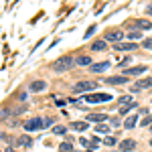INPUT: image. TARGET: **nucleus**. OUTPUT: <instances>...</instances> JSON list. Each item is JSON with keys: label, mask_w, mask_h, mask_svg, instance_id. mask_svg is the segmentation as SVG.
Segmentation results:
<instances>
[{"label": "nucleus", "mask_w": 152, "mask_h": 152, "mask_svg": "<svg viewBox=\"0 0 152 152\" xmlns=\"http://www.w3.org/2000/svg\"><path fill=\"white\" fill-rule=\"evenodd\" d=\"M112 95L110 94H89V95H83V102L87 104H104V102H110Z\"/></svg>", "instance_id": "7ed1b4c3"}, {"label": "nucleus", "mask_w": 152, "mask_h": 152, "mask_svg": "<svg viewBox=\"0 0 152 152\" xmlns=\"http://www.w3.org/2000/svg\"><path fill=\"white\" fill-rule=\"evenodd\" d=\"M150 146H152V138H150Z\"/></svg>", "instance_id": "c9c22d12"}, {"label": "nucleus", "mask_w": 152, "mask_h": 152, "mask_svg": "<svg viewBox=\"0 0 152 152\" xmlns=\"http://www.w3.org/2000/svg\"><path fill=\"white\" fill-rule=\"evenodd\" d=\"M85 122H110V118L105 116V114H87V118H85Z\"/></svg>", "instance_id": "1a4fd4ad"}, {"label": "nucleus", "mask_w": 152, "mask_h": 152, "mask_svg": "<svg viewBox=\"0 0 152 152\" xmlns=\"http://www.w3.org/2000/svg\"><path fill=\"white\" fill-rule=\"evenodd\" d=\"M138 26H140V28H144V31H148V28H152L150 20H146V18H140V20H138Z\"/></svg>", "instance_id": "412c9836"}, {"label": "nucleus", "mask_w": 152, "mask_h": 152, "mask_svg": "<svg viewBox=\"0 0 152 152\" xmlns=\"http://www.w3.org/2000/svg\"><path fill=\"white\" fill-rule=\"evenodd\" d=\"M95 132H99V134H107V132H110V126L99 124V126H95Z\"/></svg>", "instance_id": "b1692460"}, {"label": "nucleus", "mask_w": 152, "mask_h": 152, "mask_svg": "<svg viewBox=\"0 0 152 152\" xmlns=\"http://www.w3.org/2000/svg\"><path fill=\"white\" fill-rule=\"evenodd\" d=\"M136 124H138V116H128V118H126V122H124V128L132 130Z\"/></svg>", "instance_id": "2eb2a0df"}, {"label": "nucleus", "mask_w": 152, "mask_h": 152, "mask_svg": "<svg viewBox=\"0 0 152 152\" xmlns=\"http://www.w3.org/2000/svg\"><path fill=\"white\" fill-rule=\"evenodd\" d=\"M75 63H77V65H81V67H87V65L91 67V65H94V63H91V57H87V55L77 57V59H75Z\"/></svg>", "instance_id": "4468645a"}, {"label": "nucleus", "mask_w": 152, "mask_h": 152, "mask_svg": "<svg viewBox=\"0 0 152 152\" xmlns=\"http://www.w3.org/2000/svg\"><path fill=\"white\" fill-rule=\"evenodd\" d=\"M130 61H132V59H130V57H124V59H122V61H120V63H118V67H120V69H122V67H126V65H128Z\"/></svg>", "instance_id": "cd10ccee"}, {"label": "nucleus", "mask_w": 152, "mask_h": 152, "mask_svg": "<svg viewBox=\"0 0 152 152\" xmlns=\"http://www.w3.org/2000/svg\"><path fill=\"white\" fill-rule=\"evenodd\" d=\"M110 124H112V126H120V120H118V118H110Z\"/></svg>", "instance_id": "7c9ffc66"}, {"label": "nucleus", "mask_w": 152, "mask_h": 152, "mask_svg": "<svg viewBox=\"0 0 152 152\" xmlns=\"http://www.w3.org/2000/svg\"><path fill=\"white\" fill-rule=\"evenodd\" d=\"M146 71V65H138V67H130V69L124 71V75L128 77V75H142Z\"/></svg>", "instance_id": "f8f14e48"}, {"label": "nucleus", "mask_w": 152, "mask_h": 152, "mask_svg": "<svg viewBox=\"0 0 152 152\" xmlns=\"http://www.w3.org/2000/svg\"><path fill=\"white\" fill-rule=\"evenodd\" d=\"M138 107V104L134 102V104H130V105H120V116H126L130 110H136Z\"/></svg>", "instance_id": "f3484780"}, {"label": "nucleus", "mask_w": 152, "mask_h": 152, "mask_svg": "<svg viewBox=\"0 0 152 152\" xmlns=\"http://www.w3.org/2000/svg\"><path fill=\"white\" fill-rule=\"evenodd\" d=\"M4 152H16V150H12V148H6V150H4Z\"/></svg>", "instance_id": "f704fd0d"}, {"label": "nucleus", "mask_w": 152, "mask_h": 152, "mask_svg": "<svg viewBox=\"0 0 152 152\" xmlns=\"http://www.w3.org/2000/svg\"><path fill=\"white\" fill-rule=\"evenodd\" d=\"M136 47H138L136 43H118V45H114L116 51H134Z\"/></svg>", "instance_id": "ddd939ff"}, {"label": "nucleus", "mask_w": 152, "mask_h": 152, "mask_svg": "<svg viewBox=\"0 0 152 152\" xmlns=\"http://www.w3.org/2000/svg\"><path fill=\"white\" fill-rule=\"evenodd\" d=\"M146 14H150V16H152V4H148V6H146Z\"/></svg>", "instance_id": "72a5a7b5"}, {"label": "nucleus", "mask_w": 152, "mask_h": 152, "mask_svg": "<svg viewBox=\"0 0 152 152\" xmlns=\"http://www.w3.org/2000/svg\"><path fill=\"white\" fill-rule=\"evenodd\" d=\"M105 146H114V144H116V140H114V138H112V136H105Z\"/></svg>", "instance_id": "c85d7f7f"}, {"label": "nucleus", "mask_w": 152, "mask_h": 152, "mask_svg": "<svg viewBox=\"0 0 152 152\" xmlns=\"http://www.w3.org/2000/svg\"><path fill=\"white\" fill-rule=\"evenodd\" d=\"M107 67H110V63H107V61H102V63H94V65L89 67V71H91V73H102V71H105Z\"/></svg>", "instance_id": "9b49d317"}, {"label": "nucleus", "mask_w": 152, "mask_h": 152, "mask_svg": "<svg viewBox=\"0 0 152 152\" xmlns=\"http://www.w3.org/2000/svg\"><path fill=\"white\" fill-rule=\"evenodd\" d=\"M10 116V112H8V110H6V107H4V110H2V120H6V118Z\"/></svg>", "instance_id": "473e14b6"}, {"label": "nucleus", "mask_w": 152, "mask_h": 152, "mask_svg": "<svg viewBox=\"0 0 152 152\" xmlns=\"http://www.w3.org/2000/svg\"><path fill=\"white\" fill-rule=\"evenodd\" d=\"M87 152H94V150H87Z\"/></svg>", "instance_id": "e433bc0d"}, {"label": "nucleus", "mask_w": 152, "mask_h": 152, "mask_svg": "<svg viewBox=\"0 0 152 152\" xmlns=\"http://www.w3.org/2000/svg\"><path fill=\"white\" fill-rule=\"evenodd\" d=\"M53 134H57V136L67 134V126H55V128H53Z\"/></svg>", "instance_id": "aec40b11"}, {"label": "nucleus", "mask_w": 152, "mask_h": 152, "mask_svg": "<svg viewBox=\"0 0 152 152\" xmlns=\"http://www.w3.org/2000/svg\"><path fill=\"white\" fill-rule=\"evenodd\" d=\"M28 89H31L33 94H41V91L47 89V81H43V79H35V81L28 85Z\"/></svg>", "instance_id": "6e6552de"}, {"label": "nucleus", "mask_w": 152, "mask_h": 152, "mask_svg": "<svg viewBox=\"0 0 152 152\" xmlns=\"http://www.w3.org/2000/svg\"><path fill=\"white\" fill-rule=\"evenodd\" d=\"M152 124V116H144L140 120V126H150Z\"/></svg>", "instance_id": "bb28decb"}, {"label": "nucleus", "mask_w": 152, "mask_h": 152, "mask_svg": "<svg viewBox=\"0 0 152 152\" xmlns=\"http://www.w3.org/2000/svg\"><path fill=\"white\" fill-rule=\"evenodd\" d=\"M87 124H89V122H73L71 126H73V130H75V132H83V130L89 128Z\"/></svg>", "instance_id": "dca6fc26"}, {"label": "nucleus", "mask_w": 152, "mask_h": 152, "mask_svg": "<svg viewBox=\"0 0 152 152\" xmlns=\"http://www.w3.org/2000/svg\"><path fill=\"white\" fill-rule=\"evenodd\" d=\"M53 124V118H31L24 122V130L26 132H37V130H43Z\"/></svg>", "instance_id": "f257e3e1"}, {"label": "nucleus", "mask_w": 152, "mask_h": 152, "mask_svg": "<svg viewBox=\"0 0 152 152\" xmlns=\"http://www.w3.org/2000/svg\"><path fill=\"white\" fill-rule=\"evenodd\" d=\"M105 39H102V41H95L94 45H91V51H105Z\"/></svg>", "instance_id": "a211bd4d"}, {"label": "nucleus", "mask_w": 152, "mask_h": 152, "mask_svg": "<svg viewBox=\"0 0 152 152\" xmlns=\"http://www.w3.org/2000/svg\"><path fill=\"white\" fill-rule=\"evenodd\" d=\"M144 47H146V49H152V39H146V41H144Z\"/></svg>", "instance_id": "2f4dec72"}, {"label": "nucleus", "mask_w": 152, "mask_h": 152, "mask_svg": "<svg viewBox=\"0 0 152 152\" xmlns=\"http://www.w3.org/2000/svg\"><path fill=\"white\" fill-rule=\"evenodd\" d=\"M87 146H89V148H91V150H95V148H97V146H99V140H97V138H91V140L87 142Z\"/></svg>", "instance_id": "a878e982"}, {"label": "nucleus", "mask_w": 152, "mask_h": 152, "mask_svg": "<svg viewBox=\"0 0 152 152\" xmlns=\"http://www.w3.org/2000/svg\"><path fill=\"white\" fill-rule=\"evenodd\" d=\"M104 83H107V85H124V83H128V77H126V75H114V77H104Z\"/></svg>", "instance_id": "423d86ee"}, {"label": "nucleus", "mask_w": 152, "mask_h": 152, "mask_svg": "<svg viewBox=\"0 0 152 152\" xmlns=\"http://www.w3.org/2000/svg\"><path fill=\"white\" fill-rule=\"evenodd\" d=\"M73 65H77L73 57H61V59H57V61L53 63V71H57V73H63V71H69Z\"/></svg>", "instance_id": "f03ea898"}, {"label": "nucleus", "mask_w": 152, "mask_h": 152, "mask_svg": "<svg viewBox=\"0 0 152 152\" xmlns=\"http://www.w3.org/2000/svg\"><path fill=\"white\" fill-rule=\"evenodd\" d=\"M128 37H130V39H132V43H134L136 39H138V41H140V39H142V33H140V31H132V33H128Z\"/></svg>", "instance_id": "5701e85b"}, {"label": "nucleus", "mask_w": 152, "mask_h": 152, "mask_svg": "<svg viewBox=\"0 0 152 152\" xmlns=\"http://www.w3.org/2000/svg\"><path fill=\"white\" fill-rule=\"evenodd\" d=\"M134 148H136V140H132V138L120 142V150L122 152H130V150H134Z\"/></svg>", "instance_id": "9d476101"}, {"label": "nucleus", "mask_w": 152, "mask_h": 152, "mask_svg": "<svg viewBox=\"0 0 152 152\" xmlns=\"http://www.w3.org/2000/svg\"><path fill=\"white\" fill-rule=\"evenodd\" d=\"M146 87H152V77H146V79H140V81L132 83L130 85V91H142V89H146Z\"/></svg>", "instance_id": "39448f33"}, {"label": "nucleus", "mask_w": 152, "mask_h": 152, "mask_svg": "<svg viewBox=\"0 0 152 152\" xmlns=\"http://www.w3.org/2000/svg\"><path fill=\"white\" fill-rule=\"evenodd\" d=\"M97 87V81H79L73 85V94H85V91H91Z\"/></svg>", "instance_id": "20e7f679"}, {"label": "nucleus", "mask_w": 152, "mask_h": 152, "mask_svg": "<svg viewBox=\"0 0 152 152\" xmlns=\"http://www.w3.org/2000/svg\"><path fill=\"white\" fill-rule=\"evenodd\" d=\"M94 31H95V26H89V31H85V39H89V37L94 35Z\"/></svg>", "instance_id": "c756f323"}, {"label": "nucleus", "mask_w": 152, "mask_h": 152, "mask_svg": "<svg viewBox=\"0 0 152 152\" xmlns=\"http://www.w3.org/2000/svg\"><path fill=\"white\" fill-rule=\"evenodd\" d=\"M59 152H73V144H71V142H61Z\"/></svg>", "instance_id": "6ab92c4d"}, {"label": "nucleus", "mask_w": 152, "mask_h": 152, "mask_svg": "<svg viewBox=\"0 0 152 152\" xmlns=\"http://www.w3.org/2000/svg\"><path fill=\"white\" fill-rule=\"evenodd\" d=\"M130 104H134L130 95H124V97H120V105H130Z\"/></svg>", "instance_id": "393cba45"}, {"label": "nucleus", "mask_w": 152, "mask_h": 152, "mask_svg": "<svg viewBox=\"0 0 152 152\" xmlns=\"http://www.w3.org/2000/svg\"><path fill=\"white\" fill-rule=\"evenodd\" d=\"M104 39H105V41H110V43H122L124 33H122V31H107Z\"/></svg>", "instance_id": "0eeeda50"}, {"label": "nucleus", "mask_w": 152, "mask_h": 152, "mask_svg": "<svg viewBox=\"0 0 152 152\" xmlns=\"http://www.w3.org/2000/svg\"><path fill=\"white\" fill-rule=\"evenodd\" d=\"M18 144H20V146H31L33 140H31L28 136H20V138H18Z\"/></svg>", "instance_id": "4be33fe9"}]
</instances>
